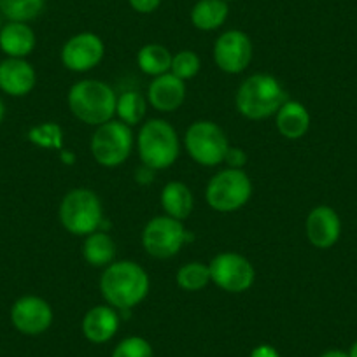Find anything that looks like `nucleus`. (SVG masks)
I'll list each match as a JSON object with an SVG mask.
<instances>
[{
	"label": "nucleus",
	"mask_w": 357,
	"mask_h": 357,
	"mask_svg": "<svg viewBox=\"0 0 357 357\" xmlns=\"http://www.w3.org/2000/svg\"><path fill=\"white\" fill-rule=\"evenodd\" d=\"M100 291L109 305L119 310H130L149 293V275L133 261H116L102 273Z\"/></svg>",
	"instance_id": "1"
},
{
	"label": "nucleus",
	"mask_w": 357,
	"mask_h": 357,
	"mask_svg": "<svg viewBox=\"0 0 357 357\" xmlns=\"http://www.w3.org/2000/svg\"><path fill=\"white\" fill-rule=\"evenodd\" d=\"M68 107L79 121L91 126H100L111 121L116 114L114 89L98 79H84L75 82L68 91Z\"/></svg>",
	"instance_id": "2"
},
{
	"label": "nucleus",
	"mask_w": 357,
	"mask_h": 357,
	"mask_svg": "<svg viewBox=\"0 0 357 357\" xmlns=\"http://www.w3.org/2000/svg\"><path fill=\"white\" fill-rule=\"evenodd\" d=\"M287 102L282 84L270 74H254L240 84L235 104L240 114L247 119H266L277 114Z\"/></svg>",
	"instance_id": "3"
},
{
	"label": "nucleus",
	"mask_w": 357,
	"mask_h": 357,
	"mask_svg": "<svg viewBox=\"0 0 357 357\" xmlns=\"http://www.w3.org/2000/svg\"><path fill=\"white\" fill-rule=\"evenodd\" d=\"M139 156L151 170H163L177 161L181 153L177 132L165 119H149L144 123L137 137Z\"/></svg>",
	"instance_id": "4"
},
{
	"label": "nucleus",
	"mask_w": 357,
	"mask_h": 357,
	"mask_svg": "<svg viewBox=\"0 0 357 357\" xmlns=\"http://www.w3.org/2000/svg\"><path fill=\"white\" fill-rule=\"evenodd\" d=\"M60 221L72 235L88 236L98 231L104 222V208L98 195L88 188L68 191L60 204Z\"/></svg>",
	"instance_id": "5"
},
{
	"label": "nucleus",
	"mask_w": 357,
	"mask_h": 357,
	"mask_svg": "<svg viewBox=\"0 0 357 357\" xmlns=\"http://www.w3.org/2000/svg\"><path fill=\"white\" fill-rule=\"evenodd\" d=\"M252 183L249 175L240 168H226L208 181L205 198L218 212H235L249 202Z\"/></svg>",
	"instance_id": "6"
},
{
	"label": "nucleus",
	"mask_w": 357,
	"mask_h": 357,
	"mask_svg": "<svg viewBox=\"0 0 357 357\" xmlns=\"http://www.w3.org/2000/svg\"><path fill=\"white\" fill-rule=\"evenodd\" d=\"M91 154L102 167L116 168L125 163L133 149V132L123 121H107L91 135Z\"/></svg>",
	"instance_id": "7"
},
{
	"label": "nucleus",
	"mask_w": 357,
	"mask_h": 357,
	"mask_svg": "<svg viewBox=\"0 0 357 357\" xmlns=\"http://www.w3.org/2000/svg\"><path fill=\"white\" fill-rule=\"evenodd\" d=\"M193 238L186 231L183 221L170 215H158L146 225L142 231V245L149 256L158 259H168L183 249L186 242Z\"/></svg>",
	"instance_id": "8"
},
{
	"label": "nucleus",
	"mask_w": 357,
	"mask_h": 357,
	"mask_svg": "<svg viewBox=\"0 0 357 357\" xmlns=\"http://www.w3.org/2000/svg\"><path fill=\"white\" fill-rule=\"evenodd\" d=\"M184 144L197 163L204 167H215L225 161L229 149L226 133L219 125L212 121H197L188 128Z\"/></svg>",
	"instance_id": "9"
},
{
	"label": "nucleus",
	"mask_w": 357,
	"mask_h": 357,
	"mask_svg": "<svg viewBox=\"0 0 357 357\" xmlns=\"http://www.w3.org/2000/svg\"><path fill=\"white\" fill-rule=\"evenodd\" d=\"M211 280L226 293H245L252 287L256 272L247 257L235 252H221L208 264Z\"/></svg>",
	"instance_id": "10"
},
{
	"label": "nucleus",
	"mask_w": 357,
	"mask_h": 357,
	"mask_svg": "<svg viewBox=\"0 0 357 357\" xmlns=\"http://www.w3.org/2000/svg\"><path fill=\"white\" fill-rule=\"evenodd\" d=\"M215 65L226 74H240L252 60V43L242 30H226L214 44Z\"/></svg>",
	"instance_id": "11"
},
{
	"label": "nucleus",
	"mask_w": 357,
	"mask_h": 357,
	"mask_svg": "<svg viewBox=\"0 0 357 357\" xmlns=\"http://www.w3.org/2000/svg\"><path fill=\"white\" fill-rule=\"evenodd\" d=\"M104 53V40L97 33L81 32L63 44L61 63L72 72H88L100 63Z\"/></svg>",
	"instance_id": "12"
},
{
	"label": "nucleus",
	"mask_w": 357,
	"mask_h": 357,
	"mask_svg": "<svg viewBox=\"0 0 357 357\" xmlns=\"http://www.w3.org/2000/svg\"><path fill=\"white\" fill-rule=\"evenodd\" d=\"M11 322L23 335H43L53 324V308L39 296H22L13 305Z\"/></svg>",
	"instance_id": "13"
},
{
	"label": "nucleus",
	"mask_w": 357,
	"mask_h": 357,
	"mask_svg": "<svg viewBox=\"0 0 357 357\" xmlns=\"http://www.w3.org/2000/svg\"><path fill=\"white\" fill-rule=\"evenodd\" d=\"M308 242L317 249H329L342 235V221L338 214L328 205H319L308 214L305 222Z\"/></svg>",
	"instance_id": "14"
},
{
	"label": "nucleus",
	"mask_w": 357,
	"mask_h": 357,
	"mask_svg": "<svg viewBox=\"0 0 357 357\" xmlns=\"http://www.w3.org/2000/svg\"><path fill=\"white\" fill-rule=\"evenodd\" d=\"M36 81V70L25 58H6L0 61V89L9 97L29 95Z\"/></svg>",
	"instance_id": "15"
},
{
	"label": "nucleus",
	"mask_w": 357,
	"mask_h": 357,
	"mask_svg": "<svg viewBox=\"0 0 357 357\" xmlns=\"http://www.w3.org/2000/svg\"><path fill=\"white\" fill-rule=\"evenodd\" d=\"M151 105L160 112H174L183 105L186 98V84L172 72L154 77L147 89Z\"/></svg>",
	"instance_id": "16"
},
{
	"label": "nucleus",
	"mask_w": 357,
	"mask_h": 357,
	"mask_svg": "<svg viewBox=\"0 0 357 357\" xmlns=\"http://www.w3.org/2000/svg\"><path fill=\"white\" fill-rule=\"evenodd\" d=\"M36 32L29 23L6 22L0 29V50L8 58H26L36 47Z\"/></svg>",
	"instance_id": "17"
},
{
	"label": "nucleus",
	"mask_w": 357,
	"mask_h": 357,
	"mask_svg": "<svg viewBox=\"0 0 357 357\" xmlns=\"http://www.w3.org/2000/svg\"><path fill=\"white\" fill-rule=\"evenodd\" d=\"M119 328V315L116 314L114 308L95 307L84 315L82 319V333L91 343H105L118 333Z\"/></svg>",
	"instance_id": "18"
},
{
	"label": "nucleus",
	"mask_w": 357,
	"mask_h": 357,
	"mask_svg": "<svg viewBox=\"0 0 357 357\" xmlns=\"http://www.w3.org/2000/svg\"><path fill=\"white\" fill-rule=\"evenodd\" d=\"M310 128V114L307 107L296 100L284 102L282 107L277 111V130L280 135L289 140H298L305 137Z\"/></svg>",
	"instance_id": "19"
},
{
	"label": "nucleus",
	"mask_w": 357,
	"mask_h": 357,
	"mask_svg": "<svg viewBox=\"0 0 357 357\" xmlns=\"http://www.w3.org/2000/svg\"><path fill=\"white\" fill-rule=\"evenodd\" d=\"M193 193L184 183L172 181L161 191V207L167 212V215L177 219V221H184L190 218V214L193 212Z\"/></svg>",
	"instance_id": "20"
},
{
	"label": "nucleus",
	"mask_w": 357,
	"mask_h": 357,
	"mask_svg": "<svg viewBox=\"0 0 357 357\" xmlns=\"http://www.w3.org/2000/svg\"><path fill=\"white\" fill-rule=\"evenodd\" d=\"M229 15L226 0H198L191 9V23L202 32H212L225 25Z\"/></svg>",
	"instance_id": "21"
},
{
	"label": "nucleus",
	"mask_w": 357,
	"mask_h": 357,
	"mask_svg": "<svg viewBox=\"0 0 357 357\" xmlns=\"http://www.w3.org/2000/svg\"><path fill=\"white\" fill-rule=\"evenodd\" d=\"M82 256H84L86 263L91 264V266L107 268L114 261L116 256L114 240L105 231L98 229V231L86 236L84 247H82Z\"/></svg>",
	"instance_id": "22"
},
{
	"label": "nucleus",
	"mask_w": 357,
	"mask_h": 357,
	"mask_svg": "<svg viewBox=\"0 0 357 357\" xmlns=\"http://www.w3.org/2000/svg\"><path fill=\"white\" fill-rule=\"evenodd\" d=\"M137 63L139 68L147 75H163L170 72L172 67V54L161 44H147L137 54Z\"/></svg>",
	"instance_id": "23"
},
{
	"label": "nucleus",
	"mask_w": 357,
	"mask_h": 357,
	"mask_svg": "<svg viewBox=\"0 0 357 357\" xmlns=\"http://www.w3.org/2000/svg\"><path fill=\"white\" fill-rule=\"evenodd\" d=\"M46 0H0V15L6 22L29 23L44 11Z\"/></svg>",
	"instance_id": "24"
},
{
	"label": "nucleus",
	"mask_w": 357,
	"mask_h": 357,
	"mask_svg": "<svg viewBox=\"0 0 357 357\" xmlns=\"http://www.w3.org/2000/svg\"><path fill=\"white\" fill-rule=\"evenodd\" d=\"M146 98L137 91H125L123 95H119L118 102H116V114L119 116V121L128 126L139 125L146 116Z\"/></svg>",
	"instance_id": "25"
},
{
	"label": "nucleus",
	"mask_w": 357,
	"mask_h": 357,
	"mask_svg": "<svg viewBox=\"0 0 357 357\" xmlns=\"http://www.w3.org/2000/svg\"><path fill=\"white\" fill-rule=\"evenodd\" d=\"M208 282H211V270L207 264L200 263V261H193V263L178 268L177 284L184 291H190V293L202 291Z\"/></svg>",
	"instance_id": "26"
},
{
	"label": "nucleus",
	"mask_w": 357,
	"mask_h": 357,
	"mask_svg": "<svg viewBox=\"0 0 357 357\" xmlns=\"http://www.w3.org/2000/svg\"><path fill=\"white\" fill-rule=\"evenodd\" d=\"M29 140L43 149L63 151V130L56 123H44L33 126L29 132Z\"/></svg>",
	"instance_id": "27"
},
{
	"label": "nucleus",
	"mask_w": 357,
	"mask_h": 357,
	"mask_svg": "<svg viewBox=\"0 0 357 357\" xmlns=\"http://www.w3.org/2000/svg\"><path fill=\"white\" fill-rule=\"evenodd\" d=\"M200 67H202V61L195 51L184 50V51H178L177 54L172 56L170 72L174 75H177L178 79H183V81L195 77V75L198 74V70H200Z\"/></svg>",
	"instance_id": "28"
},
{
	"label": "nucleus",
	"mask_w": 357,
	"mask_h": 357,
	"mask_svg": "<svg viewBox=\"0 0 357 357\" xmlns=\"http://www.w3.org/2000/svg\"><path fill=\"white\" fill-rule=\"evenodd\" d=\"M112 357H153V347L140 336H130L116 347Z\"/></svg>",
	"instance_id": "29"
},
{
	"label": "nucleus",
	"mask_w": 357,
	"mask_h": 357,
	"mask_svg": "<svg viewBox=\"0 0 357 357\" xmlns=\"http://www.w3.org/2000/svg\"><path fill=\"white\" fill-rule=\"evenodd\" d=\"M225 163H228V168H240L242 170L247 163L245 151L240 147H229L225 156Z\"/></svg>",
	"instance_id": "30"
},
{
	"label": "nucleus",
	"mask_w": 357,
	"mask_h": 357,
	"mask_svg": "<svg viewBox=\"0 0 357 357\" xmlns=\"http://www.w3.org/2000/svg\"><path fill=\"white\" fill-rule=\"evenodd\" d=\"M130 8L139 15H151L161 6V0H128Z\"/></svg>",
	"instance_id": "31"
},
{
	"label": "nucleus",
	"mask_w": 357,
	"mask_h": 357,
	"mask_svg": "<svg viewBox=\"0 0 357 357\" xmlns=\"http://www.w3.org/2000/svg\"><path fill=\"white\" fill-rule=\"evenodd\" d=\"M250 357H279V352L272 345H259L250 352Z\"/></svg>",
	"instance_id": "32"
},
{
	"label": "nucleus",
	"mask_w": 357,
	"mask_h": 357,
	"mask_svg": "<svg viewBox=\"0 0 357 357\" xmlns=\"http://www.w3.org/2000/svg\"><path fill=\"white\" fill-rule=\"evenodd\" d=\"M321 357H349V354L343 352V350H328Z\"/></svg>",
	"instance_id": "33"
},
{
	"label": "nucleus",
	"mask_w": 357,
	"mask_h": 357,
	"mask_svg": "<svg viewBox=\"0 0 357 357\" xmlns=\"http://www.w3.org/2000/svg\"><path fill=\"white\" fill-rule=\"evenodd\" d=\"M61 153V160L65 161V163H74V154H70V153H65V151H60Z\"/></svg>",
	"instance_id": "34"
},
{
	"label": "nucleus",
	"mask_w": 357,
	"mask_h": 357,
	"mask_svg": "<svg viewBox=\"0 0 357 357\" xmlns=\"http://www.w3.org/2000/svg\"><path fill=\"white\" fill-rule=\"evenodd\" d=\"M4 116H6V105H4V102H2V98H0V123H2Z\"/></svg>",
	"instance_id": "35"
},
{
	"label": "nucleus",
	"mask_w": 357,
	"mask_h": 357,
	"mask_svg": "<svg viewBox=\"0 0 357 357\" xmlns=\"http://www.w3.org/2000/svg\"><path fill=\"white\" fill-rule=\"evenodd\" d=\"M349 357H357V342L354 343L352 347H350V350H349Z\"/></svg>",
	"instance_id": "36"
},
{
	"label": "nucleus",
	"mask_w": 357,
	"mask_h": 357,
	"mask_svg": "<svg viewBox=\"0 0 357 357\" xmlns=\"http://www.w3.org/2000/svg\"><path fill=\"white\" fill-rule=\"evenodd\" d=\"M4 20H6V18H4V16L0 15V29H2V26H4V23H6V22H4Z\"/></svg>",
	"instance_id": "37"
},
{
	"label": "nucleus",
	"mask_w": 357,
	"mask_h": 357,
	"mask_svg": "<svg viewBox=\"0 0 357 357\" xmlns=\"http://www.w3.org/2000/svg\"><path fill=\"white\" fill-rule=\"evenodd\" d=\"M226 2H231V0H226Z\"/></svg>",
	"instance_id": "38"
}]
</instances>
